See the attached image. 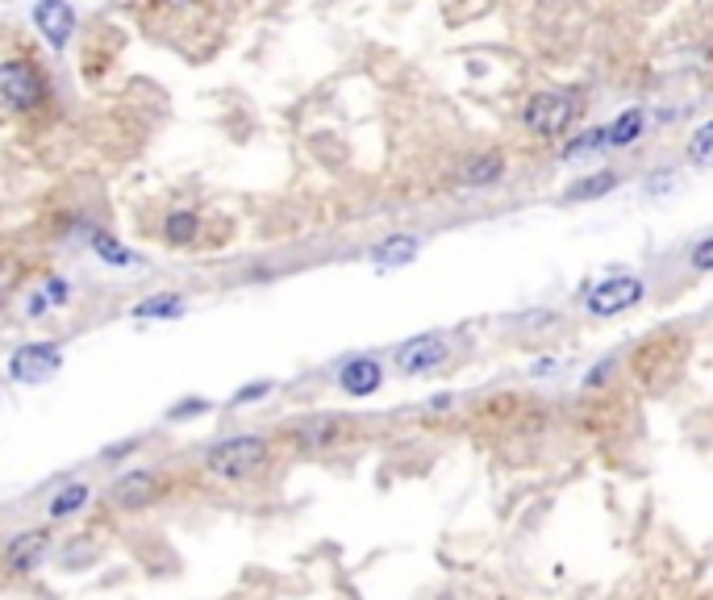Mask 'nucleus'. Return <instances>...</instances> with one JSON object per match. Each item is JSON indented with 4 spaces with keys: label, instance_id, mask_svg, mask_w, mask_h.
Masks as SVG:
<instances>
[{
    "label": "nucleus",
    "instance_id": "nucleus-5",
    "mask_svg": "<svg viewBox=\"0 0 713 600\" xmlns=\"http://www.w3.org/2000/svg\"><path fill=\"white\" fill-rule=\"evenodd\" d=\"M59 367H63V350L54 343H26L13 350L9 376L18 379V384H42V379H51Z\"/></svg>",
    "mask_w": 713,
    "mask_h": 600
},
{
    "label": "nucleus",
    "instance_id": "nucleus-7",
    "mask_svg": "<svg viewBox=\"0 0 713 600\" xmlns=\"http://www.w3.org/2000/svg\"><path fill=\"white\" fill-rule=\"evenodd\" d=\"M159 476L155 471H125V476H118V484L109 488V500L118 505V509H146L151 500L159 497Z\"/></svg>",
    "mask_w": 713,
    "mask_h": 600
},
{
    "label": "nucleus",
    "instance_id": "nucleus-22",
    "mask_svg": "<svg viewBox=\"0 0 713 600\" xmlns=\"http://www.w3.org/2000/svg\"><path fill=\"white\" fill-rule=\"evenodd\" d=\"M201 413H210V400H205V396H189L184 405L167 409V421H192V417H201Z\"/></svg>",
    "mask_w": 713,
    "mask_h": 600
},
{
    "label": "nucleus",
    "instance_id": "nucleus-15",
    "mask_svg": "<svg viewBox=\"0 0 713 600\" xmlns=\"http://www.w3.org/2000/svg\"><path fill=\"white\" fill-rule=\"evenodd\" d=\"M175 313H184V296H180V292H155V296H146V301L134 305V317H139V322L175 317Z\"/></svg>",
    "mask_w": 713,
    "mask_h": 600
},
{
    "label": "nucleus",
    "instance_id": "nucleus-10",
    "mask_svg": "<svg viewBox=\"0 0 713 600\" xmlns=\"http://www.w3.org/2000/svg\"><path fill=\"white\" fill-rule=\"evenodd\" d=\"M380 384H384V367H380V359H371V355L347 359L338 367V388L347 396H371V393H380Z\"/></svg>",
    "mask_w": 713,
    "mask_h": 600
},
{
    "label": "nucleus",
    "instance_id": "nucleus-6",
    "mask_svg": "<svg viewBox=\"0 0 713 600\" xmlns=\"http://www.w3.org/2000/svg\"><path fill=\"white\" fill-rule=\"evenodd\" d=\"M447 359V343L438 334H418L405 346H397V363L405 376H421V372H435L438 363Z\"/></svg>",
    "mask_w": 713,
    "mask_h": 600
},
{
    "label": "nucleus",
    "instance_id": "nucleus-20",
    "mask_svg": "<svg viewBox=\"0 0 713 600\" xmlns=\"http://www.w3.org/2000/svg\"><path fill=\"white\" fill-rule=\"evenodd\" d=\"M601 146H609V125H597V130H584L580 138H572L563 146V159H584L592 151H601Z\"/></svg>",
    "mask_w": 713,
    "mask_h": 600
},
{
    "label": "nucleus",
    "instance_id": "nucleus-26",
    "mask_svg": "<svg viewBox=\"0 0 713 600\" xmlns=\"http://www.w3.org/2000/svg\"><path fill=\"white\" fill-rule=\"evenodd\" d=\"M139 446V438H130V443H118V446H109V459H122V455H130Z\"/></svg>",
    "mask_w": 713,
    "mask_h": 600
},
{
    "label": "nucleus",
    "instance_id": "nucleus-24",
    "mask_svg": "<svg viewBox=\"0 0 713 600\" xmlns=\"http://www.w3.org/2000/svg\"><path fill=\"white\" fill-rule=\"evenodd\" d=\"M272 393V384L267 379H259V384H246L243 393H234V405H251V400H259V396Z\"/></svg>",
    "mask_w": 713,
    "mask_h": 600
},
{
    "label": "nucleus",
    "instance_id": "nucleus-17",
    "mask_svg": "<svg viewBox=\"0 0 713 600\" xmlns=\"http://www.w3.org/2000/svg\"><path fill=\"white\" fill-rule=\"evenodd\" d=\"M92 251L105 258L109 267H139V263H142L134 251H125L122 242L113 238V234H105V230H101V234H92Z\"/></svg>",
    "mask_w": 713,
    "mask_h": 600
},
{
    "label": "nucleus",
    "instance_id": "nucleus-8",
    "mask_svg": "<svg viewBox=\"0 0 713 600\" xmlns=\"http://www.w3.org/2000/svg\"><path fill=\"white\" fill-rule=\"evenodd\" d=\"M47 550H51V533L47 530H21V533L9 538V547H4V563H9V571L26 576V571H34V567L47 559Z\"/></svg>",
    "mask_w": 713,
    "mask_h": 600
},
{
    "label": "nucleus",
    "instance_id": "nucleus-3",
    "mask_svg": "<svg viewBox=\"0 0 713 600\" xmlns=\"http://www.w3.org/2000/svg\"><path fill=\"white\" fill-rule=\"evenodd\" d=\"M0 92L13 113H34L38 104L47 101V80L30 59H9V63H0Z\"/></svg>",
    "mask_w": 713,
    "mask_h": 600
},
{
    "label": "nucleus",
    "instance_id": "nucleus-27",
    "mask_svg": "<svg viewBox=\"0 0 713 600\" xmlns=\"http://www.w3.org/2000/svg\"><path fill=\"white\" fill-rule=\"evenodd\" d=\"M663 189H672V175H655V180H651V192H663Z\"/></svg>",
    "mask_w": 713,
    "mask_h": 600
},
{
    "label": "nucleus",
    "instance_id": "nucleus-11",
    "mask_svg": "<svg viewBox=\"0 0 713 600\" xmlns=\"http://www.w3.org/2000/svg\"><path fill=\"white\" fill-rule=\"evenodd\" d=\"M421 251V242L414 234H393V238H384L371 246V263L380 267V272H393V267H405V263H414Z\"/></svg>",
    "mask_w": 713,
    "mask_h": 600
},
{
    "label": "nucleus",
    "instance_id": "nucleus-19",
    "mask_svg": "<svg viewBox=\"0 0 713 600\" xmlns=\"http://www.w3.org/2000/svg\"><path fill=\"white\" fill-rule=\"evenodd\" d=\"M196 234H201L196 213H167V222H163V238L172 242V246H189Z\"/></svg>",
    "mask_w": 713,
    "mask_h": 600
},
{
    "label": "nucleus",
    "instance_id": "nucleus-18",
    "mask_svg": "<svg viewBox=\"0 0 713 600\" xmlns=\"http://www.w3.org/2000/svg\"><path fill=\"white\" fill-rule=\"evenodd\" d=\"M338 429H343V421H334V417H317V421H309V426L293 429V438L301 446H326V443H338Z\"/></svg>",
    "mask_w": 713,
    "mask_h": 600
},
{
    "label": "nucleus",
    "instance_id": "nucleus-12",
    "mask_svg": "<svg viewBox=\"0 0 713 600\" xmlns=\"http://www.w3.org/2000/svg\"><path fill=\"white\" fill-rule=\"evenodd\" d=\"M505 175V159L497 151H480V155L464 159V167H459V184H468V189H485V184H497Z\"/></svg>",
    "mask_w": 713,
    "mask_h": 600
},
{
    "label": "nucleus",
    "instance_id": "nucleus-21",
    "mask_svg": "<svg viewBox=\"0 0 713 600\" xmlns=\"http://www.w3.org/2000/svg\"><path fill=\"white\" fill-rule=\"evenodd\" d=\"M689 163H713V121H705V125L689 138Z\"/></svg>",
    "mask_w": 713,
    "mask_h": 600
},
{
    "label": "nucleus",
    "instance_id": "nucleus-14",
    "mask_svg": "<svg viewBox=\"0 0 713 600\" xmlns=\"http://www.w3.org/2000/svg\"><path fill=\"white\" fill-rule=\"evenodd\" d=\"M88 497H92V488H88L84 480H71L68 488H59L51 500H47V513L51 517H71V513H80L88 505Z\"/></svg>",
    "mask_w": 713,
    "mask_h": 600
},
{
    "label": "nucleus",
    "instance_id": "nucleus-1",
    "mask_svg": "<svg viewBox=\"0 0 713 600\" xmlns=\"http://www.w3.org/2000/svg\"><path fill=\"white\" fill-rule=\"evenodd\" d=\"M272 459V443L259 434H238V438H222L205 450V471L213 480H246Z\"/></svg>",
    "mask_w": 713,
    "mask_h": 600
},
{
    "label": "nucleus",
    "instance_id": "nucleus-13",
    "mask_svg": "<svg viewBox=\"0 0 713 600\" xmlns=\"http://www.w3.org/2000/svg\"><path fill=\"white\" fill-rule=\"evenodd\" d=\"M618 189V172H592L584 180H576L572 189L563 192V201H572V205H584V201H597V196H605V192Z\"/></svg>",
    "mask_w": 713,
    "mask_h": 600
},
{
    "label": "nucleus",
    "instance_id": "nucleus-4",
    "mask_svg": "<svg viewBox=\"0 0 713 600\" xmlns=\"http://www.w3.org/2000/svg\"><path fill=\"white\" fill-rule=\"evenodd\" d=\"M643 296H646V284L639 275H613V279H605V284H597V288L589 292L584 309H589L592 317H618V313L634 309Z\"/></svg>",
    "mask_w": 713,
    "mask_h": 600
},
{
    "label": "nucleus",
    "instance_id": "nucleus-25",
    "mask_svg": "<svg viewBox=\"0 0 713 600\" xmlns=\"http://www.w3.org/2000/svg\"><path fill=\"white\" fill-rule=\"evenodd\" d=\"M68 296H71V288L63 279H47V301H51V305H68Z\"/></svg>",
    "mask_w": 713,
    "mask_h": 600
},
{
    "label": "nucleus",
    "instance_id": "nucleus-2",
    "mask_svg": "<svg viewBox=\"0 0 713 600\" xmlns=\"http://www.w3.org/2000/svg\"><path fill=\"white\" fill-rule=\"evenodd\" d=\"M580 113H584V101H580L576 92H542V96H534V101L526 104L522 121L530 134L563 138L576 121H580Z\"/></svg>",
    "mask_w": 713,
    "mask_h": 600
},
{
    "label": "nucleus",
    "instance_id": "nucleus-23",
    "mask_svg": "<svg viewBox=\"0 0 713 600\" xmlns=\"http://www.w3.org/2000/svg\"><path fill=\"white\" fill-rule=\"evenodd\" d=\"M693 267L696 272H713V234L693 251Z\"/></svg>",
    "mask_w": 713,
    "mask_h": 600
},
{
    "label": "nucleus",
    "instance_id": "nucleus-9",
    "mask_svg": "<svg viewBox=\"0 0 713 600\" xmlns=\"http://www.w3.org/2000/svg\"><path fill=\"white\" fill-rule=\"evenodd\" d=\"M34 26L42 30V38L51 42L54 51H63L71 42V30H75V9L63 4V0H47V4H34Z\"/></svg>",
    "mask_w": 713,
    "mask_h": 600
},
{
    "label": "nucleus",
    "instance_id": "nucleus-16",
    "mask_svg": "<svg viewBox=\"0 0 713 600\" xmlns=\"http://www.w3.org/2000/svg\"><path fill=\"white\" fill-rule=\"evenodd\" d=\"M646 130V113L643 109H627L622 118L609 125V146H634Z\"/></svg>",
    "mask_w": 713,
    "mask_h": 600
}]
</instances>
